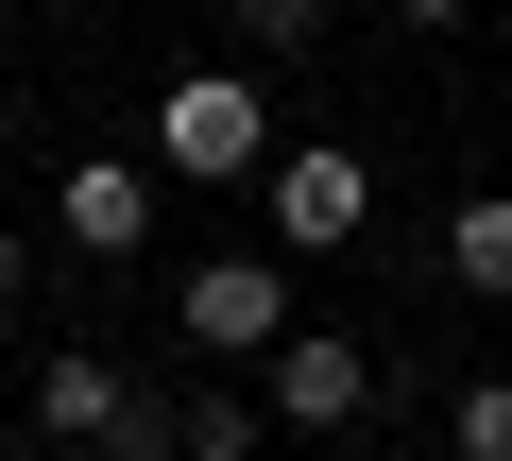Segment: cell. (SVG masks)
<instances>
[{"instance_id": "8992f818", "label": "cell", "mask_w": 512, "mask_h": 461, "mask_svg": "<svg viewBox=\"0 0 512 461\" xmlns=\"http://www.w3.org/2000/svg\"><path fill=\"white\" fill-rule=\"evenodd\" d=\"M120 410H137V376H120L103 342H52V359H35V444H69V461H86Z\"/></svg>"}, {"instance_id": "277c9868", "label": "cell", "mask_w": 512, "mask_h": 461, "mask_svg": "<svg viewBox=\"0 0 512 461\" xmlns=\"http://www.w3.org/2000/svg\"><path fill=\"white\" fill-rule=\"evenodd\" d=\"M256 393H274V427H308V444H342V427L376 410V342H342V325H291L274 359H256Z\"/></svg>"}, {"instance_id": "5b68a950", "label": "cell", "mask_w": 512, "mask_h": 461, "mask_svg": "<svg viewBox=\"0 0 512 461\" xmlns=\"http://www.w3.org/2000/svg\"><path fill=\"white\" fill-rule=\"evenodd\" d=\"M52 240H69V257H154V171H137V154H86V171L52 188Z\"/></svg>"}, {"instance_id": "30bf717a", "label": "cell", "mask_w": 512, "mask_h": 461, "mask_svg": "<svg viewBox=\"0 0 512 461\" xmlns=\"http://www.w3.org/2000/svg\"><path fill=\"white\" fill-rule=\"evenodd\" d=\"M444 444H461V461H512V376H461V393H444Z\"/></svg>"}, {"instance_id": "7c38bea8", "label": "cell", "mask_w": 512, "mask_h": 461, "mask_svg": "<svg viewBox=\"0 0 512 461\" xmlns=\"http://www.w3.org/2000/svg\"><path fill=\"white\" fill-rule=\"evenodd\" d=\"M393 18H410V35H461V18H478V0H393Z\"/></svg>"}, {"instance_id": "9c48e42d", "label": "cell", "mask_w": 512, "mask_h": 461, "mask_svg": "<svg viewBox=\"0 0 512 461\" xmlns=\"http://www.w3.org/2000/svg\"><path fill=\"white\" fill-rule=\"evenodd\" d=\"M86 461H188V393H137V410H120Z\"/></svg>"}, {"instance_id": "ba28073f", "label": "cell", "mask_w": 512, "mask_h": 461, "mask_svg": "<svg viewBox=\"0 0 512 461\" xmlns=\"http://www.w3.org/2000/svg\"><path fill=\"white\" fill-rule=\"evenodd\" d=\"M256 444H274V393L205 376V393H188V461H256Z\"/></svg>"}, {"instance_id": "7a4b0ae2", "label": "cell", "mask_w": 512, "mask_h": 461, "mask_svg": "<svg viewBox=\"0 0 512 461\" xmlns=\"http://www.w3.org/2000/svg\"><path fill=\"white\" fill-rule=\"evenodd\" d=\"M171 325H188V359H274L308 308H291V257H188L171 274Z\"/></svg>"}, {"instance_id": "52a82bcc", "label": "cell", "mask_w": 512, "mask_h": 461, "mask_svg": "<svg viewBox=\"0 0 512 461\" xmlns=\"http://www.w3.org/2000/svg\"><path fill=\"white\" fill-rule=\"evenodd\" d=\"M444 291L512 308V188H461V205H444Z\"/></svg>"}, {"instance_id": "6da1fadb", "label": "cell", "mask_w": 512, "mask_h": 461, "mask_svg": "<svg viewBox=\"0 0 512 461\" xmlns=\"http://www.w3.org/2000/svg\"><path fill=\"white\" fill-rule=\"evenodd\" d=\"M154 154H171V188H256L291 137H274V103H256L239 69H188V86L154 103Z\"/></svg>"}, {"instance_id": "8fae6325", "label": "cell", "mask_w": 512, "mask_h": 461, "mask_svg": "<svg viewBox=\"0 0 512 461\" xmlns=\"http://www.w3.org/2000/svg\"><path fill=\"white\" fill-rule=\"evenodd\" d=\"M239 52H325V0H222Z\"/></svg>"}, {"instance_id": "3957f363", "label": "cell", "mask_w": 512, "mask_h": 461, "mask_svg": "<svg viewBox=\"0 0 512 461\" xmlns=\"http://www.w3.org/2000/svg\"><path fill=\"white\" fill-rule=\"evenodd\" d=\"M256 205H274L291 257H342L359 222H376V171H359V137H291L274 171H256Z\"/></svg>"}]
</instances>
